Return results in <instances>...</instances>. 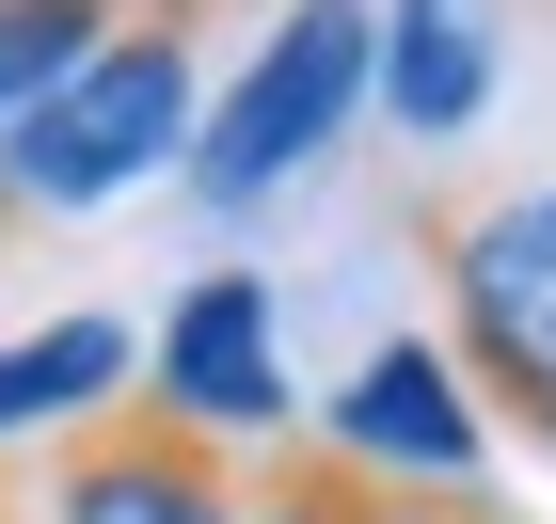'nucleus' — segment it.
Returning a JSON list of instances; mask_svg holds the SVG:
<instances>
[{"instance_id":"nucleus-4","label":"nucleus","mask_w":556,"mask_h":524,"mask_svg":"<svg viewBox=\"0 0 556 524\" xmlns=\"http://www.w3.org/2000/svg\"><path fill=\"white\" fill-rule=\"evenodd\" d=\"M255 461L207 445L191 413H80L48 430V524H239Z\"/></svg>"},{"instance_id":"nucleus-6","label":"nucleus","mask_w":556,"mask_h":524,"mask_svg":"<svg viewBox=\"0 0 556 524\" xmlns=\"http://www.w3.org/2000/svg\"><path fill=\"white\" fill-rule=\"evenodd\" d=\"M318 445H334L350 477H445L477 493V413H462V366L429 334H382L366 366H350V397L318 413Z\"/></svg>"},{"instance_id":"nucleus-2","label":"nucleus","mask_w":556,"mask_h":524,"mask_svg":"<svg viewBox=\"0 0 556 524\" xmlns=\"http://www.w3.org/2000/svg\"><path fill=\"white\" fill-rule=\"evenodd\" d=\"M175 143H191V33H96V64H64L0 128V175H16V207H112Z\"/></svg>"},{"instance_id":"nucleus-7","label":"nucleus","mask_w":556,"mask_h":524,"mask_svg":"<svg viewBox=\"0 0 556 524\" xmlns=\"http://www.w3.org/2000/svg\"><path fill=\"white\" fill-rule=\"evenodd\" d=\"M366 80L429 143L477 128V95H493V0H397V16H366Z\"/></svg>"},{"instance_id":"nucleus-5","label":"nucleus","mask_w":556,"mask_h":524,"mask_svg":"<svg viewBox=\"0 0 556 524\" xmlns=\"http://www.w3.org/2000/svg\"><path fill=\"white\" fill-rule=\"evenodd\" d=\"M160 413H191L207 445H287L302 397H287V303L255 270H207L191 303L160 318Z\"/></svg>"},{"instance_id":"nucleus-1","label":"nucleus","mask_w":556,"mask_h":524,"mask_svg":"<svg viewBox=\"0 0 556 524\" xmlns=\"http://www.w3.org/2000/svg\"><path fill=\"white\" fill-rule=\"evenodd\" d=\"M429 286H445V366L477 382V413L556 445V175L445 191L429 207Z\"/></svg>"},{"instance_id":"nucleus-13","label":"nucleus","mask_w":556,"mask_h":524,"mask_svg":"<svg viewBox=\"0 0 556 524\" xmlns=\"http://www.w3.org/2000/svg\"><path fill=\"white\" fill-rule=\"evenodd\" d=\"M16 222H33V207H16V175H0V239H16Z\"/></svg>"},{"instance_id":"nucleus-14","label":"nucleus","mask_w":556,"mask_h":524,"mask_svg":"<svg viewBox=\"0 0 556 524\" xmlns=\"http://www.w3.org/2000/svg\"><path fill=\"white\" fill-rule=\"evenodd\" d=\"M0 524H16V477H0Z\"/></svg>"},{"instance_id":"nucleus-11","label":"nucleus","mask_w":556,"mask_h":524,"mask_svg":"<svg viewBox=\"0 0 556 524\" xmlns=\"http://www.w3.org/2000/svg\"><path fill=\"white\" fill-rule=\"evenodd\" d=\"M366 524H509V509H477L445 477H366Z\"/></svg>"},{"instance_id":"nucleus-3","label":"nucleus","mask_w":556,"mask_h":524,"mask_svg":"<svg viewBox=\"0 0 556 524\" xmlns=\"http://www.w3.org/2000/svg\"><path fill=\"white\" fill-rule=\"evenodd\" d=\"M350 95H366V0H287V33L239 64V95H223L207 143H191V191H207V207L287 191V175L350 128Z\"/></svg>"},{"instance_id":"nucleus-8","label":"nucleus","mask_w":556,"mask_h":524,"mask_svg":"<svg viewBox=\"0 0 556 524\" xmlns=\"http://www.w3.org/2000/svg\"><path fill=\"white\" fill-rule=\"evenodd\" d=\"M112 397H128V334H112V318H48V334L0 349V445L80 430V413H112Z\"/></svg>"},{"instance_id":"nucleus-12","label":"nucleus","mask_w":556,"mask_h":524,"mask_svg":"<svg viewBox=\"0 0 556 524\" xmlns=\"http://www.w3.org/2000/svg\"><path fill=\"white\" fill-rule=\"evenodd\" d=\"M128 33H207V16H239V0H112Z\"/></svg>"},{"instance_id":"nucleus-9","label":"nucleus","mask_w":556,"mask_h":524,"mask_svg":"<svg viewBox=\"0 0 556 524\" xmlns=\"http://www.w3.org/2000/svg\"><path fill=\"white\" fill-rule=\"evenodd\" d=\"M96 33H128V16H112V0H0V128H16L64 64H96Z\"/></svg>"},{"instance_id":"nucleus-10","label":"nucleus","mask_w":556,"mask_h":524,"mask_svg":"<svg viewBox=\"0 0 556 524\" xmlns=\"http://www.w3.org/2000/svg\"><path fill=\"white\" fill-rule=\"evenodd\" d=\"M239 524H366V477H350L318 430H287V445L255 461V493H239Z\"/></svg>"}]
</instances>
